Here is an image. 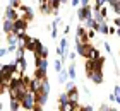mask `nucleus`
I'll return each mask as SVG.
<instances>
[{
  "mask_svg": "<svg viewBox=\"0 0 120 111\" xmlns=\"http://www.w3.org/2000/svg\"><path fill=\"white\" fill-rule=\"evenodd\" d=\"M21 108H24V109H28V111H33L36 108V101H34V92H31L28 91L24 94L22 97H21Z\"/></svg>",
  "mask_w": 120,
  "mask_h": 111,
  "instance_id": "obj_1",
  "label": "nucleus"
},
{
  "mask_svg": "<svg viewBox=\"0 0 120 111\" xmlns=\"http://www.w3.org/2000/svg\"><path fill=\"white\" fill-rule=\"evenodd\" d=\"M28 29V21L26 19H15L12 22V34H21V32H26Z\"/></svg>",
  "mask_w": 120,
  "mask_h": 111,
  "instance_id": "obj_2",
  "label": "nucleus"
},
{
  "mask_svg": "<svg viewBox=\"0 0 120 111\" xmlns=\"http://www.w3.org/2000/svg\"><path fill=\"white\" fill-rule=\"evenodd\" d=\"M93 44L89 43H75V55H81L82 58H88V53Z\"/></svg>",
  "mask_w": 120,
  "mask_h": 111,
  "instance_id": "obj_3",
  "label": "nucleus"
},
{
  "mask_svg": "<svg viewBox=\"0 0 120 111\" xmlns=\"http://www.w3.org/2000/svg\"><path fill=\"white\" fill-rule=\"evenodd\" d=\"M91 12H93L91 7H77V19H79V21L89 19V17H91Z\"/></svg>",
  "mask_w": 120,
  "mask_h": 111,
  "instance_id": "obj_4",
  "label": "nucleus"
},
{
  "mask_svg": "<svg viewBox=\"0 0 120 111\" xmlns=\"http://www.w3.org/2000/svg\"><path fill=\"white\" fill-rule=\"evenodd\" d=\"M75 43H88L86 41V29L79 24L77 31H75Z\"/></svg>",
  "mask_w": 120,
  "mask_h": 111,
  "instance_id": "obj_5",
  "label": "nucleus"
},
{
  "mask_svg": "<svg viewBox=\"0 0 120 111\" xmlns=\"http://www.w3.org/2000/svg\"><path fill=\"white\" fill-rule=\"evenodd\" d=\"M28 87H29V91H31V92H34V94H36V92H40L41 80H40V79H36V77H33V79L29 80V86H28Z\"/></svg>",
  "mask_w": 120,
  "mask_h": 111,
  "instance_id": "obj_6",
  "label": "nucleus"
},
{
  "mask_svg": "<svg viewBox=\"0 0 120 111\" xmlns=\"http://www.w3.org/2000/svg\"><path fill=\"white\" fill-rule=\"evenodd\" d=\"M34 63H36L38 70H41V72L46 74V70H48V60L46 58H34Z\"/></svg>",
  "mask_w": 120,
  "mask_h": 111,
  "instance_id": "obj_7",
  "label": "nucleus"
},
{
  "mask_svg": "<svg viewBox=\"0 0 120 111\" xmlns=\"http://www.w3.org/2000/svg\"><path fill=\"white\" fill-rule=\"evenodd\" d=\"M0 70H2V75H5V77H12V75L15 74L12 63H5L4 67H0Z\"/></svg>",
  "mask_w": 120,
  "mask_h": 111,
  "instance_id": "obj_8",
  "label": "nucleus"
},
{
  "mask_svg": "<svg viewBox=\"0 0 120 111\" xmlns=\"http://www.w3.org/2000/svg\"><path fill=\"white\" fill-rule=\"evenodd\" d=\"M15 19H17V12H15L14 7H10V5H9V7L5 9V21H12L14 22Z\"/></svg>",
  "mask_w": 120,
  "mask_h": 111,
  "instance_id": "obj_9",
  "label": "nucleus"
},
{
  "mask_svg": "<svg viewBox=\"0 0 120 111\" xmlns=\"http://www.w3.org/2000/svg\"><path fill=\"white\" fill-rule=\"evenodd\" d=\"M36 44H38V39L36 38H26V44H24V50H28V51H34V48H36Z\"/></svg>",
  "mask_w": 120,
  "mask_h": 111,
  "instance_id": "obj_10",
  "label": "nucleus"
},
{
  "mask_svg": "<svg viewBox=\"0 0 120 111\" xmlns=\"http://www.w3.org/2000/svg\"><path fill=\"white\" fill-rule=\"evenodd\" d=\"M89 79L94 82V84H101V82L105 80V77H103V72H91Z\"/></svg>",
  "mask_w": 120,
  "mask_h": 111,
  "instance_id": "obj_11",
  "label": "nucleus"
},
{
  "mask_svg": "<svg viewBox=\"0 0 120 111\" xmlns=\"http://www.w3.org/2000/svg\"><path fill=\"white\" fill-rule=\"evenodd\" d=\"M40 94H43V96H46V97H48V94H50V82H48V79H43V80H41Z\"/></svg>",
  "mask_w": 120,
  "mask_h": 111,
  "instance_id": "obj_12",
  "label": "nucleus"
},
{
  "mask_svg": "<svg viewBox=\"0 0 120 111\" xmlns=\"http://www.w3.org/2000/svg\"><path fill=\"white\" fill-rule=\"evenodd\" d=\"M94 31H100L101 34H110V26H108V22H101V24H96Z\"/></svg>",
  "mask_w": 120,
  "mask_h": 111,
  "instance_id": "obj_13",
  "label": "nucleus"
},
{
  "mask_svg": "<svg viewBox=\"0 0 120 111\" xmlns=\"http://www.w3.org/2000/svg\"><path fill=\"white\" fill-rule=\"evenodd\" d=\"M65 94H67V97H69L70 103L77 104V99H79V91H77V89H72L70 92H65Z\"/></svg>",
  "mask_w": 120,
  "mask_h": 111,
  "instance_id": "obj_14",
  "label": "nucleus"
},
{
  "mask_svg": "<svg viewBox=\"0 0 120 111\" xmlns=\"http://www.w3.org/2000/svg\"><path fill=\"white\" fill-rule=\"evenodd\" d=\"M60 111H77V104L74 103H65V104H60Z\"/></svg>",
  "mask_w": 120,
  "mask_h": 111,
  "instance_id": "obj_15",
  "label": "nucleus"
},
{
  "mask_svg": "<svg viewBox=\"0 0 120 111\" xmlns=\"http://www.w3.org/2000/svg\"><path fill=\"white\" fill-rule=\"evenodd\" d=\"M101 55H100V51L94 48V46H91V50H89V53H88V60H96V58H100Z\"/></svg>",
  "mask_w": 120,
  "mask_h": 111,
  "instance_id": "obj_16",
  "label": "nucleus"
},
{
  "mask_svg": "<svg viewBox=\"0 0 120 111\" xmlns=\"http://www.w3.org/2000/svg\"><path fill=\"white\" fill-rule=\"evenodd\" d=\"M67 79H69V75H67V68H62L58 72V80L62 82V84H65L67 82Z\"/></svg>",
  "mask_w": 120,
  "mask_h": 111,
  "instance_id": "obj_17",
  "label": "nucleus"
},
{
  "mask_svg": "<svg viewBox=\"0 0 120 111\" xmlns=\"http://www.w3.org/2000/svg\"><path fill=\"white\" fill-rule=\"evenodd\" d=\"M67 75H69V79H75L77 77V72H75V65H70L69 68H67Z\"/></svg>",
  "mask_w": 120,
  "mask_h": 111,
  "instance_id": "obj_18",
  "label": "nucleus"
},
{
  "mask_svg": "<svg viewBox=\"0 0 120 111\" xmlns=\"http://www.w3.org/2000/svg\"><path fill=\"white\" fill-rule=\"evenodd\" d=\"M7 41H9V44H12V46H17V36L15 34H12V32H10V34H7Z\"/></svg>",
  "mask_w": 120,
  "mask_h": 111,
  "instance_id": "obj_19",
  "label": "nucleus"
},
{
  "mask_svg": "<svg viewBox=\"0 0 120 111\" xmlns=\"http://www.w3.org/2000/svg\"><path fill=\"white\" fill-rule=\"evenodd\" d=\"M33 17H34L33 9H31V7H26V10H24V19H26V21H31Z\"/></svg>",
  "mask_w": 120,
  "mask_h": 111,
  "instance_id": "obj_20",
  "label": "nucleus"
},
{
  "mask_svg": "<svg viewBox=\"0 0 120 111\" xmlns=\"http://www.w3.org/2000/svg\"><path fill=\"white\" fill-rule=\"evenodd\" d=\"M10 111H19V108H21V103L19 101H15V99H10Z\"/></svg>",
  "mask_w": 120,
  "mask_h": 111,
  "instance_id": "obj_21",
  "label": "nucleus"
},
{
  "mask_svg": "<svg viewBox=\"0 0 120 111\" xmlns=\"http://www.w3.org/2000/svg\"><path fill=\"white\" fill-rule=\"evenodd\" d=\"M4 31L7 32V34L12 32V21H4Z\"/></svg>",
  "mask_w": 120,
  "mask_h": 111,
  "instance_id": "obj_22",
  "label": "nucleus"
},
{
  "mask_svg": "<svg viewBox=\"0 0 120 111\" xmlns=\"http://www.w3.org/2000/svg\"><path fill=\"white\" fill-rule=\"evenodd\" d=\"M14 53H15V58H14V60H21V58H24V53H26V50H24V48H17Z\"/></svg>",
  "mask_w": 120,
  "mask_h": 111,
  "instance_id": "obj_23",
  "label": "nucleus"
},
{
  "mask_svg": "<svg viewBox=\"0 0 120 111\" xmlns=\"http://www.w3.org/2000/svg\"><path fill=\"white\" fill-rule=\"evenodd\" d=\"M40 10L43 14H52V9H50V5L48 4H43V5H40Z\"/></svg>",
  "mask_w": 120,
  "mask_h": 111,
  "instance_id": "obj_24",
  "label": "nucleus"
},
{
  "mask_svg": "<svg viewBox=\"0 0 120 111\" xmlns=\"http://www.w3.org/2000/svg\"><path fill=\"white\" fill-rule=\"evenodd\" d=\"M65 103H69V97H67V94H62V96L58 97V104H65Z\"/></svg>",
  "mask_w": 120,
  "mask_h": 111,
  "instance_id": "obj_25",
  "label": "nucleus"
},
{
  "mask_svg": "<svg viewBox=\"0 0 120 111\" xmlns=\"http://www.w3.org/2000/svg\"><path fill=\"white\" fill-rule=\"evenodd\" d=\"M65 89H67V92H70L72 89H75V84L72 80H69V82H65Z\"/></svg>",
  "mask_w": 120,
  "mask_h": 111,
  "instance_id": "obj_26",
  "label": "nucleus"
},
{
  "mask_svg": "<svg viewBox=\"0 0 120 111\" xmlns=\"http://www.w3.org/2000/svg\"><path fill=\"white\" fill-rule=\"evenodd\" d=\"M53 68H55L57 72H60L62 70V62H60V60H55V62H53Z\"/></svg>",
  "mask_w": 120,
  "mask_h": 111,
  "instance_id": "obj_27",
  "label": "nucleus"
},
{
  "mask_svg": "<svg viewBox=\"0 0 120 111\" xmlns=\"http://www.w3.org/2000/svg\"><path fill=\"white\" fill-rule=\"evenodd\" d=\"M79 7H91V0H79Z\"/></svg>",
  "mask_w": 120,
  "mask_h": 111,
  "instance_id": "obj_28",
  "label": "nucleus"
},
{
  "mask_svg": "<svg viewBox=\"0 0 120 111\" xmlns=\"http://www.w3.org/2000/svg\"><path fill=\"white\" fill-rule=\"evenodd\" d=\"M9 4H10V7H14V9H17L19 5H21V0H9Z\"/></svg>",
  "mask_w": 120,
  "mask_h": 111,
  "instance_id": "obj_29",
  "label": "nucleus"
},
{
  "mask_svg": "<svg viewBox=\"0 0 120 111\" xmlns=\"http://www.w3.org/2000/svg\"><path fill=\"white\" fill-rule=\"evenodd\" d=\"M86 70H88V75L93 72V62H91V60H88V62H86Z\"/></svg>",
  "mask_w": 120,
  "mask_h": 111,
  "instance_id": "obj_30",
  "label": "nucleus"
},
{
  "mask_svg": "<svg viewBox=\"0 0 120 111\" xmlns=\"http://www.w3.org/2000/svg\"><path fill=\"white\" fill-rule=\"evenodd\" d=\"M50 29H52V32H50L52 39H55V38H57V26H50Z\"/></svg>",
  "mask_w": 120,
  "mask_h": 111,
  "instance_id": "obj_31",
  "label": "nucleus"
},
{
  "mask_svg": "<svg viewBox=\"0 0 120 111\" xmlns=\"http://www.w3.org/2000/svg\"><path fill=\"white\" fill-rule=\"evenodd\" d=\"M5 50H7V53H14L15 50H17V46H12V44H9V46L5 48Z\"/></svg>",
  "mask_w": 120,
  "mask_h": 111,
  "instance_id": "obj_32",
  "label": "nucleus"
},
{
  "mask_svg": "<svg viewBox=\"0 0 120 111\" xmlns=\"http://www.w3.org/2000/svg\"><path fill=\"white\" fill-rule=\"evenodd\" d=\"M118 94H120V87H118V86H115V89H113V96L120 99V96H118Z\"/></svg>",
  "mask_w": 120,
  "mask_h": 111,
  "instance_id": "obj_33",
  "label": "nucleus"
},
{
  "mask_svg": "<svg viewBox=\"0 0 120 111\" xmlns=\"http://www.w3.org/2000/svg\"><path fill=\"white\" fill-rule=\"evenodd\" d=\"M103 48H105V50H106L108 53L112 51V48H110V43H108V41H106V43H103Z\"/></svg>",
  "mask_w": 120,
  "mask_h": 111,
  "instance_id": "obj_34",
  "label": "nucleus"
},
{
  "mask_svg": "<svg viewBox=\"0 0 120 111\" xmlns=\"http://www.w3.org/2000/svg\"><path fill=\"white\" fill-rule=\"evenodd\" d=\"M5 55H7V50H5V48H0V58L5 57Z\"/></svg>",
  "mask_w": 120,
  "mask_h": 111,
  "instance_id": "obj_35",
  "label": "nucleus"
},
{
  "mask_svg": "<svg viewBox=\"0 0 120 111\" xmlns=\"http://www.w3.org/2000/svg\"><path fill=\"white\" fill-rule=\"evenodd\" d=\"M79 111H93V108H91V106H82Z\"/></svg>",
  "mask_w": 120,
  "mask_h": 111,
  "instance_id": "obj_36",
  "label": "nucleus"
},
{
  "mask_svg": "<svg viewBox=\"0 0 120 111\" xmlns=\"http://www.w3.org/2000/svg\"><path fill=\"white\" fill-rule=\"evenodd\" d=\"M108 99H110V101H115V103H118V101H120V99H118V97H115V96H113V94H112V96L108 97Z\"/></svg>",
  "mask_w": 120,
  "mask_h": 111,
  "instance_id": "obj_37",
  "label": "nucleus"
},
{
  "mask_svg": "<svg viewBox=\"0 0 120 111\" xmlns=\"http://www.w3.org/2000/svg\"><path fill=\"white\" fill-rule=\"evenodd\" d=\"M67 57H69L70 60H75V51H72V53H69V55H67Z\"/></svg>",
  "mask_w": 120,
  "mask_h": 111,
  "instance_id": "obj_38",
  "label": "nucleus"
},
{
  "mask_svg": "<svg viewBox=\"0 0 120 111\" xmlns=\"http://www.w3.org/2000/svg\"><path fill=\"white\" fill-rule=\"evenodd\" d=\"M113 24H115L113 27H117V29H118V24H120V21H118V17H115V21H113Z\"/></svg>",
  "mask_w": 120,
  "mask_h": 111,
  "instance_id": "obj_39",
  "label": "nucleus"
},
{
  "mask_svg": "<svg viewBox=\"0 0 120 111\" xmlns=\"http://www.w3.org/2000/svg\"><path fill=\"white\" fill-rule=\"evenodd\" d=\"M100 111H110V108H108V106H106V104H103V106L100 108Z\"/></svg>",
  "mask_w": 120,
  "mask_h": 111,
  "instance_id": "obj_40",
  "label": "nucleus"
},
{
  "mask_svg": "<svg viewBox=\"0 0 120 111\" xmlns=\"http://www.w3.org/2000/svg\"><path fill=\"white\" fill-rule=\"evenodd\" d=\"M72 7H79V0H72Z\"/></svg>",
  "mask_w": 120,
  "mask_h": 111,
  "instance_id": "obj_41",
  "label": "nucleus"
},
{
  "mask_svg": "<svg viewBox=\"0 0 120 111\" xmlns=\"http://www.w3.org/2000/svg\"><path fill=\"white\" fill-rule=\"evenodd\" d=\"M33 111H43V108H40V106H36V108L33 109Z\"/></svg>",
  "mask_w": 120,
  "mask_h": 111,
  "instance_id": "obj_42",
  "label": "nucleus"
},
{
  "mask_svg": "<svg viewBox=\"0 0 120 111\" xmlns=\"http://www.w3.org/2000/svg\"><path fill=\"white\" fill-rule=\"evenodd\" d=\"M2 109H4V104H2V103H0V111H2Z\"/></svg>",
  "mask_w": 120,
  "mask_h": 111,
  "instance_id": "obj_43",
  "label": "nucleus"
},
{
  "mask_svg": "<svg viewBox=\"0 0 120 111\" xmlns=\"http://www.w3.org/2000/svg\"><path fill=\"white\" fill-rule=\"evenodd\" d=\"M0 77H2V70H0Z\"/></svg>",
  "mask_w": 120,
  "mask_h": 111,
  "instance_id": "obj_44",
  "label": "nucleus"
}]
</instances>
